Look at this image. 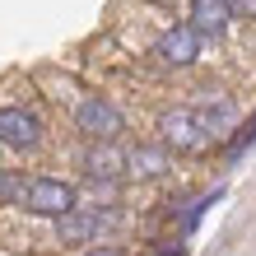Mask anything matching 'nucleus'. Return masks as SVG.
Listing matches in <instances>:
<instances>
[{"label": "nucleus", "mask_w": 256, "mask_h": 256, "mask_svg": "<svg viewBox=\"0 0 256 256\" xmlns=\"http://www.w3.org/2000/svg\"><path fill=\"white\" fill-rule=\"evenodd\" d=\"M84 172H88V177H102V182H108V177H122V172H126V154L102 140V144H94V149H84Z\"/></svg>", "instance_id": "nucleus-9"}, {"label": "nucleus", "mask_w": 256, "mask_h": 256, "mask_svg": "<svg viewBox=\"0 0 256 256\" xmlns=\"http://www.w3.org/2000/svg\"><path fill=\"white\" fill-rule=\"evenodd\" d=\"M154 56H158L163 66H191L196 56H200V33H196L191 24H172L168 33L158 38Z\"/></svg>", "instance_id": "nucleus-4"}, {"label": "nucleus", "mask_w": 256, "mask_h": 256, "mask_svg": "<svg viewBox=\"0 0 256 256\" xmlns=\"http://www.w3.org/2000/svg\"><path fill=\"white\" fill-rule=\"evenodd\" d=\"M154 256H182V252H177V247H158Z\"/></svg>", "instance_id": "nucleus-15"}, {"label": "nucleus", "mask_w": 256, "mask_h": 256, "mask_svg": "<svg viewBox=\"0 0 256 256\" xmlns=\"http://www.w3.org/2000/svg\"><path fill=\"white\" fill-rule=\"evenodd\" d=\"M168 168H172V158H168L163 144H135L126 154V172L130 177H163Z\"/></svg>", "instance_id": "nucleus-8"}, {"label": "nucleus", "mask_w": 256, "mask_h": 256, "mask_svg": "<svg viewBox=\"0 0 256 256\" xmlns=\"http://www.w3.org/2000/svg\"><path fill=\"white\" fill-rule=\"evenodd\" d=\"M42 140V122L28 108H0V144L10 149H33Z\"/></svg>", "instance_id": "nucleus-5"}, {"label": "nucleus", "mask_w": 256, "mask_h": 256, "mask_svg": "<svg viewBox=\"0 0 256 256\" xmlns=\"http://www.w3.org/2000/svg\"><path fill=\"white\" fill-rule=\"evenodd\" d=\"M24 205L33 214H66V210H74V186L61 177H38V182H28Z\"/></svg>", "instance_id": "nucleus-2"}, {"label": "nucleus", "mask_w": 256, "mask_h": 256, "mask_svg": "<svg viewBox=\"0 0 256 256\" xmlns=\"http://www.w3.org/2000/svg\"><path fill=\"white\" fill-rule=\"evenodd\" d=\"M247 144H256V112H252V122H247V126H242V130H238L233 140H228V158H238Z\"/></svg>", "instance_id": "nucleus-11"}, {"label": "nucleus", "mask_w": 256, "mask_h": 256, "mask_svg": "<svg viewBox=\"0 0 256 256\" xmlns=\"http://www.w3.org/2000/svg\"><path fill=\"white\" fill-rule=\"evenodd\" d=\"M196 122H200L210 135H224V130H228V122H233V102L228 98H214V102H200V108H196Z\"/></svg>", "instance_id": "nucleus-10"}, {"label": "nucleus", "mask_w": 256, "mask_h": 256, "mask_svg": "<svg viewBox=\"0 0 256 256\" xmlns=\"http://www.w3.org/2000/svg\"><path fill=\"white\" fill-rule=\"evenodd\" d=\"M228 19H233V14H228L224 0H191V19H186V24H191L200 38H219L224 28H228Z\"/></svg>", "instance_id": "nucleus-7"}, {"label": "nucleus", "mask_w": 256, "mask_h": 256, "mask_svg": "<svg viewBox=\"0 0 256 256\" xmlns=\"http://www.w3.org/2000/svg\"><path fill=\"white\" fill-rule=\"evenodd\" d=\"M88 256H126V252H122V247H94Z\"/></svg>", "instance_id": "nucleus-14"}, {"label": "nucleus", "mask_w": 256, "mask_h": 256, "mask_svg": "<svg viewBox=\"0 0 256 256\" xmlns=\"http://www.w3.org/2000/svg\"><path fill=\"white\" fill-rule=\"evenodd\" d=\"M14 191H24V186H19V177H10V172H0V200H10Z\"/></svg>", "instance_id": "nucleus-13"}, {"label": "nucleus", "mask_w": 256, "mask_h": 256, "mask_svg": "<svg viewBox=\"0 0 256 256\" xmlns=\"http://www.w3.org/2000/svg\"><path fill=\"white\" fill-rule=\"evenodd\" d=\"M74 126H80L88 140H112V135H122V130H126V116L116 112L108 98H98V94H94V98H84L80 108H74Z\"/></svg>", "instance_id": "nucleus-1"}, {"label": "nucleus", "mask_w": 256, "mask_h": 256, "mask_svg": "<svg viewBox=\"0 0 256 256\" xmlns=\"http://www.w3.org/2000/svg\"><path fill=\"white\" fill-rule=\"evenodd\" d=\"M158 130H163V140H168L172 149H186V154H196V149H205L210 140H214V135L196 122V112H186V108L182 112H168L158 122Z\"/></svg>", "instance_id": "nucleus-3"}, {"label": "nucleus", "mask_w": 256, "mask_h": 256, "mask_svg": "<svg viewBox=\"0 0 256 256\" xmlns=\"http://www.w3.org/2000/svg\"><path fill=\"white\" fill-rule=\"evenodd\" d=\"M102 224H108V214L74 205V210H66V214H56V238H61V242H94Z\"/></svg>", "instance_id": "nucleus-6"}, {"label": "nucleus", "mask_w": 256, "mask_h": 256, "mask_svg": "<svg viewBox=\"0 0 256 256\" xmlns=\"http://www.w3.org/2000/svg\"><path fill=\"white\" fill-rule=\"evenodd\" d=\"M233 19H256V0H224Z\"/></svg>", "instance_id": "nucleus-12"}]
</instances>
